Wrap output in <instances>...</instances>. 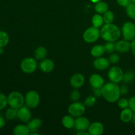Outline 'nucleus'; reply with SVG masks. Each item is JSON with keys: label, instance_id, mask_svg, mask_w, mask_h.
<instances>
[{"label": "nucleus", "instance_id": "obj_34", "mask_svg": "<svg viewBox=\"0 0 135 135\" xmlns=\"http://www.w3.org/2000/svg\"><path fill=\"white\" fill-rule=\"evenodd\" d=\"M80 98V94L77 89L73 90L70 94V98L73 102H78Z\"/></svg>", "mask_w": 135, "mask_h": 135}, {"label": "nucleus", "instance_id": "obj_10", "mask_svg": "<svg viewBox=\"0 0 135 135\" xmlns=\"http://www.w3.org/2000/svg\"><path fill=\"white\" fill-rule=\"evenodd\" d=\"M90 125V123L87 117L80 116V117H76L75 119V128L77 131H88Z\"/></svg>", "mask_w": 135, "mask_h": 135}, {"label": "nucleus", "instance_id": "obj_21", "mask_svg": "<svg viewBox=\"0 0 135 135\" xmlns=\"http://www.w3.org/2000/svg\"><path fill=\"white\" fill-rule=\"evenodd\" d=\"M105 50L104 46L101 44H98L93 46L90 50V54L92 56L96 58L102 56L105 54Z\"/></svg>", "mask_w": 135, "mask_h": 135}, {"label": "nucleus", "instance_id": "obj_39", "mask_svg": "<svg viewBox=\"0 0 135 135\" xmlns=\"http://www.w3.org/2000/svg\"><path fill=\"white\" fill-rule=\"evenodd\" d=\"M120 90L121 95H126L129 92V88L127 85H123L120 87Z\"/></svg>", "mask_w": 135, "mask_h": 135}, {"label": "nucleus", "instance_id": "obj_18", "mask_svg": "<svg viewBox=\"0 0 135 135\" xmlns=\"http://www.w3.org/2000/svg\"><path fill=\"white\" fill-rule=\"evenodd\" d=\"M13 133L15 135H28L30 134V131L27 125L20 124L13 128Z\"/></svg>", "mask_w": 135, "mask_h": 135}, {"label": "nucleus", "instance_id": "obj_31", "mask_svg": "<svg viewBox=\"0 0 135 135\" xmlns=\"http://www.w3.org/2000/svg\"><path fill=\"white\" fill-rule=\"evenodd\" d=\"M96 97L95 96H88L86 98L84 102V104L85 106L87 107H92L96 104Z\"/></svg>", "mask_w": 135, "mask_h": 135}, {"label": "nucleus", "instance_id": "obj_4", "mask_svg": "<svg viewBox=\"0 0 135 135\" xmlns=\"http://www.w3.org/2000/svg\"><path fill=\"white\" fill-rule=\"evenodd\" d=\"M100 37V30L98 28L90 26L86 29L83 34V39L86 43L92 44L98 40Z\"/></svg>", "mask_w": 135, "mask_h": 135}, {"label": "nucleus", "instance_id": "obj_29", "mask_svg": "<svg viewBox=\"0 0 135 135\" xmlns=\"http://www.w3.org/2000/svg\"><path fill=\"white\" fill-rule=\"evenodd\" d=\"M103 18H104V21L105 24L112 23L115 19V15L111 11H108L104 14Z\"/></svg>", "mask_w": 135, "mask_h": 135}, {"label": "nucleus", "instance_id": "obj_40", "mask_svg": "<svg viewBox=\"0 0 135 135\" xmlns=\"http://www.w3.org/2000/svg\"><path fill=\"white\" fill-rule=\"evenodd\" d=\"M94 96H96V98H99L102 96L101 88H94Z\"/></svg>", "mask_w": 135, "mask_h": 135}, {"label": "nucleus", "instance_id": "obj_38", "mask_svg": "<svg viewBox=\"0 0 135 135\" xmlns=\"http://www.w3.org/2000/svg\"><path fill=\"white\" fill-rule=\"evenodd\" d=\"M129 108L135 112V96H133L129 100Z\"/></svg>", "mask_w": 135, "mask_h": 135}, {"label": "nucleus", "instance_id": "obj_19", "mask_svg": "<svg viewBox=\"0 0 135 135\" xmlns=\"http://www.w3.org/2000/svg\"><path fill=\"white\" fill-rule=\"evenodd\" d=\"M42 121L40 118H34L30 120L28 122L27 126L28 127L30 131V133H35L38 130L40 127L42 126Z\"/></svg>", "mask_w": 135, "mask_h": 135}, {"label": "nucleus", "instance_id": "obj_36", "mask_svg": "<svg viewBox=\"0 0 135 135\" xmlns=\"http://www.w3.org/2000/svg\"><path fill=\"white\" fill-rule=\"evenodd\" d=\"M109 59L110 63L115 64V63H117L119 61L120 57L117 54H112V55H110V56L109 57V59Z\"/></svg>", "mask_w": 135, "mask_h": 135}, {"label": "nucleus", "instance_id": "obj_13", "mask_svg": "<svg viewBox=\"0 0 135 135\" xmlns=\"http://www.w3.org/2000/svg\"><path fill=\"white\" fill-rule=\"evenodd\" d=\"M110 62L109 59L104 57H99L94 61L93 65L96 69L98 71H104L109 68Z\"/></svg>", "mask_w": 135, "mask_h": 135}, {"label": "nucleus", "instance_id": "obj_28", "mask_svg": "<svg viewBox=\"0 0 135 135\" xmlns=\"http://www.w3.org/2000/svg\"><path fill=\"white\" fill-rule=\"evenodd\" d=\"M135 79V72L133 71H128L125 73H124L123 79V80L125 83L128 84V83H131L132 81L134 80Z\"/></svg>", "mask_w": 135, "mask_h": 135}, {"label": "nucleus", "instance_id": "obj_44", "mask_svg": "<svg viewBox=\"0 0 135 135\" xmlns=\"http://www.w3.org/2000/svg\"><path fill=\"white\" fill-rule=\"evenodd\" d=\"M132 121L135 124V112H133V119H132Z\"/></svg>", "mask_w": 135, "mask_h": 135}, {"label": "nucleus", "instance_id": "obj_37", "mask_svg": "<svg viewBox=\"0 0 135 135\" xmlns=\"http://www.w3.org/2000/svg\"><path fill=\"white\" fill-rule=\"evenodd\" d=\"M116 1L119 5L125 8L132 3L131 0H116Z\"/></svg>", "mask_w": 135, "mask_h": 135}, {"label": "nucleus", "instance_id": "obj_2", "mask_svg": "<svg viewBox=\"0 0 135 135\" xmlns=\"http://www.w3.org/2000/svg\"><path fill=\"white\" fill-rule=\"evenodd\" d=\"M121 30L113 23L103 25L100 30V37L106 42H115L121 37Z\"/></svg>", "mask_w": 135, "mask_h": 135}, {"label": "nucleus", "instance_id": "obj_42", "mask_svg": "<svg viewBox=\"0 0 135 135\" xmlns=\"http://www.w3.org/2000/svg\"><path fill=\"white\" fill-rule=\"evenodd\" d=\"M131 50L132 51L133 55L135 56V38L131 41Z\"/></svg>", "mask_w": 135, "mask_h": 135}, {"label": "nucleus", "instance_id": "obj_8", "mask_svg": "<svg viewBox=\"0 0 135 135\" xmlns=\"http://www.w3.org/2000/svg\"><path fill=\"white\" fill-rule=\"evenodd\" d=\"M124 73L122 69L118 66H113L111 67L108 73V79L111 82L114 83H119L123 79Z\"/></svg>", "mask_w": 135, "mask_h": 135}, {"label": "nucleus", "instance_id": "obj_20", "mask_svg": "<svg viewBox=\"0 0 135 135\" xmlns=\"http://www.w3.org/2000/svg\"><path fill=\"white\" fill-rule=\"evenodd\" d=\"M133 115V112L130 109L127 108L125 109H123L122 112L120 114V119L121 121L124 123H129L132 121Z\"/></svg>", "mask_w": 135, "mask_h": 135}, {"label": "nucleus", "instance_id": "obj_3", "mask_svg": "<svg viewBox=\"0 0 135 135\" xmlns=\"http://www.w3.org/2000/svg\"><path fill=\"white\" fill-rule=\"evenodd\" d=\"M8 105L14 109H18L24 105L25 103V97L18 91L11 92L7 96Z\"/></svg>", "mask_w": 135, "mask_h": 135}, {"label": "nucleus", "instance_id": "obj_43", "mask_svg": "<svg viewBox=\"0 0 135 135\" xmlns=\"http://www.w3.org/2000/svg\"><path fill=\"white\" fill-rule=\"evenodd\" d=\"M76 135H89V133L86 131H80L76 133Z\"/></svg>", "mask_w": 135, "mask_h": 135}, {"label": "nucleus", "instance_id": "obj_11", "mask_svg": "<svg viewBox=\"0 0 135 135\" xmlns=\"http://www.w3.org/2000/svg\"><path fill=\"white\" fill-rule=\"evenodd\" d=\"M84 82L85 78L84 75L81 73H76L71 76L70 84L73 88L79 89L84 85Z\"/></svg>", "mask_w": 135, "mask_h": 135}, {"label": "nucleus", "instance_id": "obj_22", "mask_svg": "<svg viewBox=\"0 0 135 135\" xmlns=\"http://www.w3.org/2000/svg\"><path fill=\"white\" fill-rule=\"evenodd\" d=\"M62 125L66 129H72L75 127V119L72 115H65L62 119Z\"/></svg>", "mask_w": 135, "mask_h": 135}, {"label": "nucleus", "instance_id": "obj_25", "mask_svg": "<svg viewBox=\"0 0 135 135\" xmlns=\"http://www.w3.org/2000/svg\"><path fill=\"white\" fill-rule=\"evenodd\" d=\"M104 22V18H103V16H102L101 14L97 13V14H95L92 16V24L94 27L99 28L103 26Z\"/></svg>", "mask_w": 135, "mask_h": 135}, {"label": "nucleus", "instance_id": "obj_33", "mask_svg": "<svg viewBox=\"0 0 135 135\" xmlns=\"http://www.w3.org/2000/svg\"><path fill=\"white\" fill-rule=\"evenodd\" d=\"M7 104V97L2 92H0V110L6 108Z\"/></svg>", "mask_w": 135, "mask_h": 135}, {"label": "nucleus", "instance_id": "obj_27", "mask_svg": "<svg viewBox=\"0 0 135 135\" xmlns=\"http://www.w3.org/2000/svg\"><path fill=\"white\" fill-rule=\"evenodd\" d=\"M9 36L5 31L0 30V47H4L9 44Z\"/></svg>", "mask_w": 135, "mask_h": 135}, {"label": "nucleus", "instance_id": "obj_6", "mask_svg": "<svg viewBox=\"0 0 135 135\" xmlns=\"http://www.w3.org/2000/svg\"><path fill=\"white\" fill-rule=\"evenodd\" d=\"M38 67L36 60L32 57H26L21 63V69L26 74H31L36 71Z\"/></svg>", "mask_w": 135, "mask_h": 135}, {"label": "nucleus", "instance_id": "obj_17", "mask_svg": "<svg viewBox=\"0 0 135 135\" xmlns=\"http://www.w3.org/2000/svg\"><path fill=\"white\" fill-rule=\"evenodd\" d=\"M39 67L42 71L46 73H51L55 68V63L50 59H44L41 60Z\"/></svg>", "mask_w": 135, "mask_h": 135}, {"label": "nucleus", "instance_id": "obj_14", "mask_svg": "<svg viewBox=\"0 0 135 135\" xmlns=\"http://www.w3.org/2000/svg\"><path fill=\"white\" fill-rule=\"evenodd\" d=\"M89 83L91 86L94 88H102L105 84L104 79L101 75L98 74H93L90 76Z\"/></svg>", "mask_w": 135, "mask_h": 135}, {"label": "nucleus", "instance_id": "obj_46", "mask_svg": "<svg viewBox=\"0 0 135 135\" xmlns=\"http://www.w3.org/2000/svg\"><path fill=\"white\" fill-rule=\"evenodd\" d=\"M100 1H101V0H90L91 2L94 3H96L99 2Z\"/></svg>", "mask_w": 135, "mask_h": 135}, {"label": "nucleus", "instance_id": "obj_16", "mask_svg": "<svg viewBox=\"0 0 135 135\" xmlns=\"http://www.w3.org/2000/svg\"><path fill=\"white\" fill-rule=\"evenodd\" d=\"M88 132L90 135H102L104 132V126L102 123L94 122L90 125Z\"/></svg>", "mask_w": 135, "mask_h": 135}, {"label": "nucleus", "instance_id": "obj_23", "mask_svg": "<svg viewBox=\"0 0 135 135\" xmlns=\"http://www.w3.org/2000/svg\"><path fill=\"white\" fill-rule=\"evenodd\" d=\"M47 54V50L44 46L37 47L34 51V57L37 60H42L45 59Z\"/></svg>", "mask_w": 135, "mask_h": 135}, {"label": "nucleus", "instance_id": "obj_47", "mask_svg": "<svg viewBox=\"0 0 135 135\" xmlns=\"http://www.w3.org/2000/svg\"><path fill=\"white\" fill-rule=\"evenodd\" d=\"M131 1H132V2L134 3H135V0H131Z\"/></svg>", "mask_w": 135, "mask_h": 135}, {"label": "nucleus", "instance_id": "obj_32", "mask_svg": "<svg viewBox=\"0 0 135 135\" xmlns=\"http://www.w3.org/2000/svg\"><path fill=\"white\" fill-rule=\"evenodd\" d=\"M105 52L108 54H112L115 50V44L113 42H107L104 45Z\"/></svg>", "mask_w": 135, "mask_h": 135}, {"label": "nucleus", "instance_id": "obj_45", "mask_svg": "<svg viewBox=\"0 0 135 135\" xmlns=\"http://www.w3.org/2000/svg\"><path fill=\"white\" fill-rule=\"evenodd\" d=\"M3 52H4L3 47H0V55H1V54H3Z\"/></svg>", "mask_w": 135, "mask_h": 135}, {"label": "nucleus", "instance_id": "obj_9", "mask_svg": "<svg viewBox=\"0 0 135 135\" xmlns=\"http://www.w3.org/2000/svg\"><path fill=\"white\" fill-rule=\"evenodd\" d=\"M86 108L84 104L79 102H75L71 104L68 108V112L74 117H79L83 116L85 113Z\"/></svg>", "mask_w": 135, "mask_h": 135}, {"label": "nucleus", "instance_id": "obj_5", "mask_svg": "<svg viewBox=\"0 0 135 135\" xmlns=\"http://www.w3.org/2000/svg\"><path fill=\"white\" fill-rule=\"evenodd\" d=\"M121 34L124 40L131 42L135 38V24L131 21H127L123 25Z\"/></svg>", "mask_w": 135, "mask_h": 135}, {"label": "nucleus", "instance_id": "obj_26", "mask_svg": "<svg viewBox=\"0 0 135 135\" xmlns=\"http://www.w3.org/2000/svg\"><path fill=\"white\" fill-rule=\"evenodd\" d=\"M17 114H18V109H14L10 107L5 112V117L7 120L12 121L17 118Z\"/></svg>", "mask_w": 135, "mask_h": 135}, {"label": "nucleus", "instance_id": "obj_35", "mask_svg": "<svg viewBox=\"0 0 135 135\" xmlns=\"http://www.w3.org/2000/svg\"><path fill=\"white\" fill-rule=\"evenodd\" d=\"M117 105L121 109L129 108V100L126 98H119L117 101Z\"/></svg>", "mask_w": 135, "mask_h": 135}, {"label": "nucleus", "instance_id": "obj_15", "mask_svg": "<svg viewBox=\"0 0 135 135\" xmlns=\"http://www.w3.org/2000/svg\"><path fill=\"white\" fill-rule=\"evenodd\" d=\"M131 49V44L130 41L123 40H119L115 43V50L118 53L124 54L127 53Z\"/></svg>", "mask_w": 135, "mask_h": 135}, {"label": "nucleus", "instance_id": "obj_7", "mask_svg": "<svg viewBox=\"0 0 135 135\" xmlns=\"http://www.w3.org/2000/svg\"><path fill=\"white\" fill-rule=\"evenodd\" d=\"M25 104L30 109L37 108L40 104V96L35 90H30L26 94L25 97Z\"/></svg>", "mask_w": 135, "mask_h": 135}, {"label": "nucleus", "instance_id": "obj_1", "mask_svg": "<svg viewBox=\"0 0 135 135\" xmlns=\"http://www.w3.org/2000/svg\"><path fill=\"white\" fill-rule=\"evenodd\" d=\"M101 90L103 98L109 103L117 102L121 95L120 87L117 83L112 82L104 84Z\"/></svg>", "mask_w": 135, "mask_h": 135}, {"label": "nucleus", "instance_id": "obj_41", "mask_svg": "<svg viewBox=\"0 0 135 135\" xmlns=\"http://www.w3.org/2000/svg\"><path fill=\"white\" fill-rule=\"evenodd\" d=\"M5 123H6V122H5V119H4L2 116L0 115V129L3 128L4 127H5Z\"/></svg>", "mask_w": 135, "mask_h": 135}, {"label": "nucleus", "instance_id": "obj_30", "mask_svg": "<svg viewBox=\"0 0 135 135\" xmlns=\"http://www.w3.org/2000/svg\"><path fill=\"white\" fill-rule=\"evenodd\" d=\"M126 13L128 17L133 20H135V3L132 2L126 7Z\"/></svg>", "mask_w": 135, "mask_h": 135}, {"label": "nucleus", "instance_id": "obj_12", "mask_svg": "<svg viewBox=\"0 0 135 135\" xmlns=\"http://www.w3.org/2000/svg\"><path fill=\"white\" fill-rule=\"evenodd\" d=\"M32 117V113L30 108L27 106H22L18 109L17 118L24 123H28Z\"/></svg>", "mask_w": 135, "mask_h": 135}, {"label": "nucleus", "instance_id": "obj_24", "mask_svg": "<svg viewBox=\"0 0 135 135\" xmlns=\"http://www.w3.org/2000/svg\"><path fill=\"white\" fill-rule=\"evenodd\" d=\"M108 9H109V6L105 1H100L95 4L94 9L96 13L99 14H104L105 12L108 11Z\"/></svg>", "mask_w": 135, "mask_h": 135}]
</instances>
